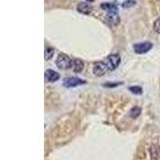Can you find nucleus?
<instances>
[{"label": "nucleus", "instance_id": "obj_1", "mask_svg": "<svg viewBox=\"0 0 160 160\" xmlns=\"http://www.w3.org/2000/svg\"><path fill=\"white\" fill-rule=\"evenodd\" d=\"M107 12V19L110 23L117 25L119 22V17L118 13V7L115 3L103 2L100 6Z\"/></svg>", "mask_w": 160, "mask_h": 160}, {"label": "nucleus", "instance_id": "obj_2", "mask_svg": "<svg viewBox=\"0 0 160 160\" xmlns=\"http://www.w3.org/2000/svg\"><path fill=\"white\" fill-rule=\"evenodd\" d=\"M74 61L71 60L68 55L65 54H59L57 57L56 65L59 69L61 70H68L73 67Z\"/></svg>", "mask_w": 160, "mask_h": 160}, {"label": "nucleus", "instance_id": "obj_3", "mask_svg": "<svg viewBox=\"0 0 160 160\" xmlns=\"http://www.w3.org/2000/svg\"><path fill=\"white\" fill-rule=\"evenodd\" d=\"M120 62H121V58L118 54H111L107 57L104 61L109 71H114L116 69L120 64Z\"/></svg>", "mask_w": 160, "mask_h": 160}, {"label": "nucleus", "instance_id": "obj_4", "mask_svg": "<svg viewBox=\"0 0 160 160\" xmlns=\"http://www.w3.org/2000/svg\"><path fill=\"white\" fill-rule=\"evenodd\" d=\"M86 82L84 80L81 79V78H78V77H68V78H66L63 80V82H62L64 87L67 88H75V87L83 85Z\"/></svg>", "mask_w": 160, "mask_h": 160}, {"label": "nucleus", "instance_id": "obj_5", "mask_svg": "<svg viewBox=\"0 0 160 160\" xmlns=\"http://www.w3.org/2000/svg\"><path fill=\"white\" fill-rule=\"evenodd\" d=\"M153 44L150 42H143L140 43H136L134 45V50L137 54H145L148 52L152 48Z\"/></svg>", "mask_w": 160, "mask_h": 160}, {"label": "nucleus", "instance_id": "obj_6", "mask_svg": "<svg viewBox=\"0 0 160 160\" xmlns=\"http://www.w3.org/2000/svg\"><path fill=\"white\" fill-rule=\"evenodd\" d=\"M108 71L109 70L104 62H97L96 63L94 64V67H93V73L98 77L105 75Z\"/></svg>", "mask_w": 160, "mask_h": 160}, {"label": "nucleus", "instance_id": "obj_7", "mask_svg": "<svg viewBox=\"0 0 160 160\" xmlns=\"http://www.w3.org/2000/svg\"><path fill=\"white\" fill-rule=\"evenodd\" d=\"M60 78L59 75L56 71L48 69L45 71V79L49 82H54Z\"/></svg>", "mask_w": 160, "mask_h": 160}, {"label": "nucleus", "instance_id": "obj_8", "mask_svg": "<svg viewBox=\"0 0 160 160\" xmlns=\"http://www.w3.org/2000/svg\"><path fill=\"white\" fill-rule=\"evenodd\" d=\"M77 10L78 12L84 14V15H88L92 11V7L91 4L88 3V2H81L77 7Z\"/></svg>", "mask_w": 160, "mask_h": 160}, {"label": "nucleus", "instance_id": "obj_9", "mask_svg": "<svg viewBox=\"0 0 160 160\" xmlns=\"http://www.w3.org/2000/svg\"><path fill=\"white\" fill-rule=\"evenodd\" d=\"M150 152H151V155L153 159H160V147H158V146H152L151 150H150Z\"/></svg>", "mask_w": 160, "mask_h": 160}, {"label": "nucleus", "instance_id": "obj_10", "mask_svg": "<svg viewBox=\"0 0 160 160\" xmlns=\"http://www.w3.org/2000/svg\"><path fill=\"white\" fill-rule=\"evenodd\" d=\"M73 68H74V71L75 73H79L83 69L84 64L82 60L75 59L74 60V63H73Z\"/></svg>", "mask_w": 160, "mask_h": 160}, {"label": "nucleus", "instance_id": "obj_11", "mask_svg": "<svg viewBox=\"0 0 160 160\" xmlns=\"http://www.w3.org/2000/svg\"><path fill=\"white\" fill-rule=\"evenodd\" d=\"M129 91H131V93L135 94V95H142V89L139 86H132L130 87Z\"/></svg>", "mask_w": 160, "mask_h": 160}, {"label": "nucleus", "instance_id": "obj_12", "mask_svg": "<svg viewBox=\"0 0 160 160\" xmlns=\"http://www.w3.org/2000/svg\"><path fill=\"white\" fill-rule=\"evenodd\" d=\"M54 53H55V51L54 49L51 48H47L45 50V59L46 60H49L51 59V58L54 55Z\"/></svg>", "mask_w": 160, "mask_h": 160}, {"label": "nucleus", "instance_id": "obj_13", "mask_svg": "<svg viewBox=\"0 0 160 160\" xmlns=\"http://www.w3.org/2000/svg\"><path fill=\"white\" fill-rule=\"evenodd\" d=\"M140 113H141V109L138 108H133L131 109V111H130V115H131L132 118H135L140 115Z\"/></svg>", "mask_w": 160, "mask_h": 160}, {"label": "nucleus", "instance_id": "obj_14", "mask_svg": "<svg viewBox=\"0 0 160 160\" xmlns=\"http://www.w3.org/2000/svg\"><path fill=\"white\" fill-rule=\"evenodd\" d=\"M135 4H136V2H135V0H127V1H125L122 3V7L124 8H131V7H134Z\"/></svg>", "mask_w": 160, "mask_h": 160}, {"label": "nucleus", "instance_id": "obj_15", "mask_svg": "<svg viewBox=\"0 0 160 160\" xmlns=\"http://www.w3.org/2000/svg\"><path fill=\"white\" fill-rule=\"evenodd\" d=\"M154 29L157 33L160 34V18H158L154 23Z\"/></svg>", "mask_w": 160, "mask_h": 160}, {"label": "nucleus", "instance_id": "obj_16", "mask_svg": "<svg viewBox=\"0 0 160 160\" xmlns=\"http://www.w3.org/2000/svg\"><path fill=\"white\" fill-rule=\"evenodd\" d=\"M118 84L120 83H106L104 84V86H105L106 88H115V87L118 86Z\"/></svg>", "mask_w": 160, "mask_h": 160}]
</instances>
